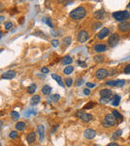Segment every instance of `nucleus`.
<instances>
[{
	"mask_svg": "<svg viewBox=\"0 0 130 146\" xmlns=\"http://www.w3.org/2000/svg\"><path fill=\"white\" fill-rule=\"evenodd\" d=\"M12 26H13V24L11 23V22H5V25H4V27H5V29H6V30L11 29V28H12Z\"/></svg>",
	"mask_w": 130,
	"mask_h": 146,
	"instance_id": "obj_34",
	"label": "nucleus"
},
{
	"mask_svg": "<svg viewBox=\"0 0 130 146\" xmlns=\"http://www.w3.org/2000/svg\"><path fill=\"white\" fill-rule=\"evenodd\" d=\"M119 40H120V37H119V35L118 34H112V35H110V37L108 38V46L110 47H114L116 46L117 44H118V42H119Z\"/></svg>",
	"mask_w": 130,
	"mask_h": 146,
	"instance_id": "obj_5",
	"label": "nucleus"
},
{
	"mask_svg": "<svg viewBox=\"0 0 130 146\" xmlns=\"http://www.w3.org/2000/svg\"><path fill=\"white\" fill-rule=\"evenodd\" d=\"M65 84H66V86L70 87V86L72 85V79H71V78H67V79L65 80Z\"/></svg>",
	"mask_w": 130,
	"mask_h": 146,
	"instance_id": "obj_37",
	"label": "nucleus"
},
{
	"mask_svg": "<svg viewBox=\"0 0 130 146\" xmlns=\"http://www.w3.org/2000/svg\"><path fill=\"white\" fill-rule=\"evenodd\" d=\"M73 70H74V68H73V66H66L65 68H64V70H63V72H64V74L65 75H69V74H71L72 72H73Z\"/></svg>",
	"mask_w": 130,
	"mask_h": 146,
	"instance_id": "obj_22",
	"label": "nucleus"
},
{
	"mask_svg": "<svg viewBox=\"0 0 130 146\" xmlns=\"http://www.w3.org/2000/svg\"><path fill=\"white\" fill-rule=\"evenodd\" d=\"M77 63H78V64H79V66H81V67H86V63H85V62L78 61Z\"/></svg>",
	"mask_w": 130,
	"mask_h": 146,
	"instance_id": "obj_45",
	"label": "nucleus"
},
{
	"mask_svg": "<svg viewBox=\"0 0 130 146\" xmlns=\"http://www.w3.org/2000/svg\"><path fill=\"white\" fill-rule=\"evenodd\" d=\"M94 50L98 53H101V52H105L107 50V46L105 44H96L94 46Z\"/></svg>",
	"mask_w": 130,
	"mask_h": 146,
	"instance_id": "obj_14",
	"label": "nucleus"
},
{
	"mask_svg": "<svg viewBox=\"0 0 130 146\" xmlns=\"http://www.w3.org/2000/svg\"><path fill=\"white\" fill-rule=\"evenodd\" d=\"M118 29L122 32H127L130 29V23L127 21H123L118 25Z\"/></svg>",
	"mask_w": 130,
	"mask_h": 146,
	"instance_id": "obj_10",
	"label": "nucleus"
},
{
	"mask_svg": "<svg viewBox=\"0 0 130 146\" xmlns=\"http://www.w3.org/2000/svg\"><path fill=\"white\" fill-rule=\"evenodd\" d=\"M42 21H43V22H46V23H47V25H48L50 28H52V27H53V25H52V23H51V20H50V18H49V17L42 19Z\"/></svg>",
	"mask_w": 130,
	"mask_h": 146,
	"instance_id": "obj_31",
	"label": "nucleus"
},
{
	"mask_svg": "<svg viewBox=\"0 0 130 146\" xmlns=\"http://www.w3.org/2000/svg\"><path fill=\"white\" fill-rule=\"evenodd\" d=\"M9 137L11 139H15L18 137V133L16 132V131H11L10 133H9Z\"/></svg>",
	"mask_w": 130,
	"mask_h": 146,
	"instance_id": "obj_32",
	"label": "nucleus"
},
{
	"mask_svg": "<svg viewBox=\"0 0 130 146\" xmlns=\"http://www.w3.org/2000/svg\"><path fill=\"white\" fill-rule=\"evenodd\" d=\"M3 20H4V17L3 16H0V22H2Z\"/></svg>",
	"mask_w": 130,
	"mask_h": 146,
	"instance_id": "obj_49",
	"label": "nucleus"
},
{
	"mask_svg": "<svg viewBox=\"0 0 130 146\" xmlns=\"http://www.w3.org/2000/svg\"><path fill=\"white\" fill-rule=\"evenodd\" d=\"M51 44H52V46L53 47H57L59 45V41L57 40V39H53L52 41H51Z\"/></svg>",
	"mask_w": 130,
	"mask_h": 146,
	"instance_id": "obj_35",
	"label": "nucleus"
},
{
	"mask_svg": "<svg viewBox=\"0 0 130 146\" xmlns=\"http://www.w3.org/2000/svg\"><path fill=\"white\" fill-rule=\"evenodd\" d=\"M10 114H11V117H12V119H13V120H16V119H18V118L20 117L19 113H18V112H16V111H12Z\"/></svg>",
	"mask_w": 130,
	"mask_h": 146,
	"instance_id": "obj_29",
	"label": "nucleus"
},
{
	"mask_svg": "<svg viewBox=\"0 0 130 146\" xmlns=\"http://www.w3.org/2000/svg\"><path fill=\"white\" fill-rule=\"evenodd\" d=\"M93 16L97 20H102V19H104L106 17V12H105L104 9H99V10H97V11L94 12Z\"/></svg>",
	"mask_w": 130,
	"mask_h": 146,
	"instance_id": "obj_7",
	"label": "nucleus"
},
{
	"mask_svg": "<svg viewBox=\"0 0 130 146\" xmlns=\"http://www.w3.org/2000/svg\"><path fill=\"white\" fill-rule=\"evenodd\" d=\"M52 78H53V79H55V80H56V82L60 85V86H62V87L64 86L63 82H62L61 76H59V75H57V74H52Z\"/></svg>",
	"mask_w": 130,
	"mask_h": 146,
	"instance_id": "obj_19",
	"label": "nucleus"
},
{
	"mask_svg": "<svg viewBox=\"0 0 130 146\" xmlns=\"http://www.w3.org/2000/svg\"><path fill=\"white\" fill-rule=\"evenodd\" d=\"M76 117L78 118H80L82 121H84V122H90L92 120V115L91 114H89V113H85L84 111H82V110H78L76 112Z\"/></svg>",
	"mask_w": 130,
	"mask_h": 146,
	"instance_id": "obj_4",
	"label": "nucleus"
},
{
	"mask_svg": "<svg viewBox=\"0 0 130 146\" xmlns=\"http://www.w3.org/2000/svg\"><path fill=\"white\" fill-rule=\"evenodd\" d=\"M83 93H84L85 95H89V94H90V89H88V88H85L84 90H83Z\"/></svg>",
	"mask_w": 130,
	"mask_h": 146,
	"instance_id": "obj_44",
	"label": "nucleus"
},
{
	"mask_svg": "<svg viewBox=\"0 0 130 146\" xmlns=\"http://www.w3.org/2000/svg\"><path fill=\"white\" fill-rule=\"evenodd\" d=\"M0 146H1V144H0Z\"/></svg>",
	"mask_w": 130,
	"mask_h": 146,
	"instance_id": "obj_55",
	"label": "nucleus"
},
{
	"mask_svg": "<svg viewBox=\"0 0 130 146\" xmlns=\"http://www.w3.org/2000/svg\"><path fill=\"white\" fill-rule=\"evenodd\" d=\"M37 131L39 133V137H40V140H44V137H45V129H44V126L39 124L37 126Z\"/></svg>",
	"mask_w": 130,
	"mask_h": 146,
	"instance_id": "obj_13",
	"label": "nucleus"
},
{
	"mask_svg": "<svg viewBox=\"0 0 130 146\" xmlns=\"http://www.w3.org/2000/svg\"><path fill=\"white\" fill-rule=\"evenodd\" d=\"M26 140H27V142L30 143V144L33 143V142H35V140H36V134H35V132H30V133L27 135Z\"/></svg>",
	"mask_w": 130,
	"mask_h": 146,
	"instance_id": "obj_16",
	"label": "nucleus"
},
{
	"mask_svg": "<svg viewBox=\"0 0 130 146\" xmlns=\"http://www.w3.org/2000/svg\"><path fill=\"white\" fill-rule=\"evenodd\" d=\"M36 89H37V85L34 84V83L29 85V86L27 87V91H28V93H30V94H33V93L36 91Z\"/></svg>",
	"mask_w": 130,
	"mask_h": 146,
	"instance_id": "obj_20",
	"label": "nucleus"
},
{
	"mask_svg": "<svg viewBox=\"0 0 130 146\" xmlns=\"http://www.w3.org/2000/svg\"><path fill=\"white\" fill-rule=\"evenodd\" d=\"M39 101H40V96L39 95H34L32 98H31V104L32 105H36L38 104Z\"/></svg>",
	"mask_w": 130,
	"mask_h": 146,
	"instance_id": "obj_24",
	"label": "nucleus"
},
{
	"mask_svg": "<svg viewBox=\"0 0 130 146\" xmlns=\"http://www.w3.org/2000/svg\"><path fill=\"white\" fill-rule=\"evenodd\" d=\"M124 73L125 74H130V64L126 65V67L124 68Z\"/></svg>",
	"mask_w": 130,
	"mask_h": 146,
	"instance_id": "obj_39",
	"label": "nucleus"
},
{
	"mask_svg": "<svg viewBox=\"0 0 130 146\" xmlns=\"http://www.w3.org/2000/svg\"><path fill=\"white\" fill-rule=\"evenodd\" d=\"M59 98H60V95H59V94H54L51 99L56 102V101H58V100H59Z\"/></svg>",
	"mask_w": 130,
	"mask_h": 146,
	"instance_id": "obj_40",
	"label": "nucleus"
},
{
	"mask_svg": "<svg viewBox=\"0 0 130 146\" xmlns=\"http://www.w3.org/2000/svg\"><path fill=\"white\" fill-rule=\"evenodd\" d=\"M89 38V34L86 30H81L77 35V41L79 43H85Z\"/></svg>",
	"mask_w": 130,
	"mask_h": 146,
	"instance_id": "obj_6",
	"label": "nucleus"
},
{
	"mask_svg": "<svg viewBox=\"0 0 130 146\" xmlns=\"http://www.w3.org/2000/svg\"><path fill=\"white\" fill-rule=\"evenodd\" d=\"M101 26H102V24L100 23V22H96V23L93 24V29H94V30H96L97 28H100Z\"/></svg>",
	"mask_w": 130,
	"mask_h": 146,
	"instance_id": "obj_38",
	"label": "nucleus"
},
{
	"mask_svg": "<svg viewBox=\"0 0 130 146\" xmlns=\"http://www.w3.org/2000/svg\"><path fill=\"white\" fill-rule=\"evenodd\" d=\"M84 136L86 139H93L95 136H96V131L94 130V129H90V128H88V129H86L84 132Z\"/></svg>",
	"mask_w": 130,
	"mask_h": 146,
	"instance_id": "obj_9",
	"label": "nucleus"
},
{
	"mask_svg": "<svg viewBox=\"0 0 130 146\" xmlns=\"http://www.w3.org/2000/svg\"><path fill=\"white\" fill-rule=\"evenodd\" d=\"M117 83H118V80H110V81L106 82V85H108V86H117Z\"/></svg>",
	"mask_w": 130,
	"mask_h": 146,
	"instance_id": "obj_30",
	"label": "nucleus"
},
{
	"mask_svg": "<svg viewBox=\"0 0 130 146\" xmlns=\"http://www.w3.org/2000/svg\"><path fill=\"white\" fill-rule=\"evenodd\" d=\"M71 40H72V39H71V37H70V36L65 37V38L63 39V44H64L65 46H68L69 44L71 43Z\"/></svg>",
	"mask_w": 130,
	"mask_h": 146,
	"instance_id": "obj_28",
	"label": "nucleus"
},
{
	"mask_svg": "<svg viewBox=\"0 0 130 146\" xmlns=\"http://www.w3.org/2000/svg\"><path fill=\"white\" fill-rule=\"evenodd\" d=\"M83 83V79L82 78H78L76 80V82H75V84L77 85V86H79V85H81Z\"/></svg>",
	"mask_w": 130,
	"mask_h": 146,
	"instance_id": "obj_41",
	"label": "nucleus"
},
{
	"mask_svg": "<svg viewBox=\"0 0 130 146\" xmlns=\"http://www.w3.org/2000/svg\"><path fill=\"white\" fill-rule=\"evenodd\" d=\"M119 102H120V96L119 95H115L114 99L112 101V105L113 106H118L119 105Z\"/></svg>",
	"mask_w": 130,
	"mask_h": 146,
	"instance_id": "obj_25",
	"label": "nucleus"
},
{
	"mask_svg": "<svg viewBox=\"0 0 130 146\" xmlns=\"http://www.w3.org/2000/svg\"><path fill=\"white\" fill-rule=\"evenodd\" d=\"M95 105V103L94 102H89V103H87L86 105L84 106V109H88V108H92L93 106Z\"/></svg>",
	"mask_w": 130,
	"mask_h": 146,
	"instance_id": "obj_36",
	"label": "nucleus"
},
{
	"mask_svg": "<svg viewBox=\"0 0 130 146\" xmlns=\"http://www.w3.org/2000/svg\"><path fill=\"white\" fill-rule=\"evenodd\" d=\"M112 17L116 19L117 21H120V22H123L125 20H127L128 18H130V12L125 10V11H117V12H114L112 13Z\"/></svg>",
	"mask_w": 130,
	"mask_h": 146,
	"instance_id": "obj_2",
	"label": "nucleus"
},
{
	"mask_svg": "<svg viewBox=\"0 0 130 146\" xmlns=\"http://www.w3.org/2000/svg\"><path fill=\"white\" fill-rule=\"evenodd\" d=\"M69 16L74 20H81L86 16V9L84 7H77L69 13Z\"/></svg>",
	"mask_w": 130,
	"mask_h": 146,
	"instance_id": "obj_1",
	"label": "nucleus"
},
{
	"mask_svg": "<svg viewBox=\"0 0 130 146\" xmlns=\"http://www.w3.org/2000/svg\"><path fill=\"white\" fill-rule=\"evenodd\" d=\"M112 114H113L115 118H116V119H118V120H122V119H123L122 115H121V114H120L118 111H116V110H114V111L112 112Z\"/></svg>",
	"mask_w": 130,
	"mask_h": 146,
	"instance_id": "obj_26",
	"label": "nucleus"
},
{
	"mask_svg": "<svg viewBox=\"0 0 130 146\" xmlns=\"http://www.w3.org/2000/svg\"><path fill=\"white\" fill-rule=\"evenodd\" d=\"M15 76H16L15 71H13V70H9V71L4 72L1 77H2L3 79H12V78H14Z\"/></svg>",
	"mask_w": 130,
	"mask_h": 146,
	"instance_id": "obj_11",
	"label": "nucleus"
},
{
	"mask_svg": "<svg viewBox=\"0 0 130 146\" xmlns=\"http://www.w3.org/2000/svg\"><path fill=\"white\" fill-rule=\"evenodd\" d=\"M0 8H1V5H0Z\"/></svg>",
	"mask_w": 130,
	"mask_h": 146,
	"instance_id": "obj_53",
	"label": "nucleus"
},
{
	"mask_svg": "<svg viewBox=\"0 0 130 146\" xmlns=\"http://www.w3.org/2000/svg\"><path fill=\"white\" fill-rule=\"evenodd\" d=\"M129 8H130V2H129V4L127 5V9H129Z\"/></svg>",
	"mask_w": 130,
	"mask_h": 146,
	"instance_id": "obj_51",
	"label": "nucleus"
},
{
	"mask_svg": "<svg viewBox=\"0 0 130 146\" xmlns=\"http://www.w3.org/2000/svg\"><path fill=\"white\" fill-rule=\"evenodd\" d=\"M115 73H116V70H112V71H111V73H110V75H114Z\"/></svg>",
	"mask_w": 130,
	"mask_h": 146,
	"instance_id": "obj_48",
	"label": "nucleus"
},
{
	"mask_svg": "<svg viewBox=\"0 0 130 146\" xmlns=\"http://www.w3.org/2000/svg\"><path fill=\"white\" fill-rule=\"evenodd\" d=\"M102 124L104 126H106V127H112V126L116 125V118L114 117L113 114H108V115L105 116Z\"/></svg>",
	"mask_w": 130,
	"mask_h": 146,
	"instance_id": "obj_3",
	"label": "nucleus"
},
{
	"mask_svg": "<svg viewBox=\"0 0 130 146\" xmlns=\"http://www.w3.org/2000/svg\"><path fill=\"white\" fill-rule=\"evenodd\" d=\"M99 94L102 98H109L112 95V91L110 89H102L99 92Z\"/></svg>",
	"mask_w": 130,
	"mask_h": 146,
	"instance_id": "obj_15",
	"label": "nucleus"
},
{
	"mask_svg": "<svg viewBox=\"0 0 130 146\" xmlns=\"http://www.w3.org/2000/svg\"><path fill=\"white\" fill-rule=\"evenodd\" d=\"M87 87H88V88H93V87H94V86H95V84H93V83H90V82H88V83H87Z\"/></svg>",
	"mask_w": 130,
	"mask_h": 146,
	"instance_id": "obj_46",
	"label": "nucleus"
},
{
	"mask_svg": "<svg viewBox=\"0 0 130 146\" xmlns=\"http://www.w3.org/2000/svg\"><path fill=\"white\" fill-rule=\"evenodd\" d=\"M42 93L43 94H45V95H49L51 91H52V87L50 86V85H44L43 87H42Z\"/></svg>",
	"mask_w": 130,
	"mask_h": 146,
	"instance_id": "obj_17",
	"label": "nucleus"
},
{
	"mask_svg": "<svg viewBox=\"0 0 130 146\" xmlns=\"http://www.w3.org/2000/svg\"><path fill=\"white\" fill-rule=\"evenodd\" d=\"M41 72H42V73H44V74H46V73H48V72H49V69H48L47 67H42Z\"/></svg>",
	"mask_w": 130,
	"mask_h": 146,
	"instance_id": "obj_42",
	"label": "nucleus"
},
{
	"mask_svg": "<svg viewBox=\"0 0 130 146\" xmlns=\"http://www.w3.org/2000/svg\"><path fill=\"white\" fill-rule=\"evenodd\" d=\"M72 58L69 56V55H67V56H64L63 58H62V60H61V62H62V64L63 65H69V64H71L72 63Z\"/></svg>",
	"mask_w": 130,
	"mask_h": 146,
	"instance_id": "obj_18",
	"label": "nucleus"
},
{
	"mask_svg": "<svg viewBox=\"0 0 130 146\" xmlns=\"http://www.w3.org/2000/svg\"><path fill=\"white\" fill-rule=\"evenodd\" d=\"M109 74H108V71L106 69H104V68H100L96 71V74H95V76L96 78H98V79H104V78H106Z\"/></svg>",
	"mask_w": 130,
	"mask_h": 146,
	"instance_id": "obj_8",
	"label": "nucleus"
},
{
	"mask_svg": "<svg viewBox=\"0 0 130 146\" xmlns=\"http://www.w3.org/2000/svg\"><path fill=\"white\" fill-rule=\"evenodd\" d=\"M121 135H122V130H121V129H117V130L114 131V133L112 134V139H118Z\"/></svg>",
	"mask_w": 130,
	"mask_h": 146,
	"instance_id": "obj_23",
	"label": "nucleus"
},
{
	"mask_svg": "<svg viewBox=\"0 0 130 146\" xmlns=\"http://www.w3.org/2000/svg\"><path fill=\"white\" fill-rule=\"evenodd\" d=\"M25 127H26V124L24 122H18V123H16V125H15V128L18 129L19 131H23L25 129Z\"/></svg>",
	"mask_w": 130,
	"mask_h": 146,
	"instance_id": "obj_21",
	"label": "nucleus"
},
{
	"mask_svg": "<svg viewBox=\"0 0 130 146\" xmlns=\"http://www.w3.org/2000/svg\"><path fill=\"white\" fill-rule=\"evenodd\" d=\"M104 60V56L103 55H96V56H94V61L95 62H102Z\"/></svg>",
	"mask_w": 130,
	"mask_h": 146,
	"instance_id": "obj_27",
	"label": "nucleus"
},
{
	"mask_svg": "<svg viewBox=\"0 0 130 146\" xmlns=\"http://www.w3.org/2000/svg\"><path fill=\"white\" fill-rule=\"evenodd\" d=\"M124 84H125V81H124V80H118L117 86H123Z\"/></svg>",
	"mask_w": 130,
	"mask_h": 146,
	"instance_id": "obj_43",
	"label": "nucleus"
},
{
	"mask_svg": "<svg viewBox=\"0 0 130 146\" xmlns=\"http://www.w3.org/2000/svg\"><path fill=\"white\" fill-rule=\"evenodd\" d=\"M2 37V31H0V38Z\"/></svg>",
	"mask_w": 130,
	"mask_h": 146,
	"instance_id": "obj_50",
	"label": "nucleus"
},
{
	"mask_svg": "<svg viewBox=\"0 0 130 146\" xmlns=\"http://www.w3.org/2000/svg\"><path fill=\"white\" fill-rule=\"evenodd\" d=\"M109 101H110V97H109V98H102V97H101L99 100V102L101 104H107Z\"/></svg>",
	"mask_w": 130,
	"mask_h": 146,
	"instance_id": "obj_33",
	"label": "nucleus"
},
{
	"mask_svg": "<svg viewBox=\"0 0 130 146\" xmlns=\"http://www.w3.org/2000/svg\"><path fill=\"white\" fill-rule=\"evenodd\" d=\"M107 146H119L117 143H113V142H111V143H109Z\"/></svg>",
	"mask_w": 130,
	"mask_h": 146,
	"instance_id": "obj_47",
	"label": "nucleus"
},
{
	"mask_svg": "<svg viewBox=\"0 0 130 146\" xmlns=\"http://www.w3.org/2000/svg\"><path fill=\"white\" fill-rule=\"evenodd\" d=\"M129 99H130V96H129Z\"/></svg>",
	"mask_w": 130,
	"mask_h": 146,
	"instance_id": "obj_54",
	"label": "nucleus"
},
{
	"mask_svg": "<svg viewBox=\"0 0 130 146\" xmlns=\"http://www.w3.org/2000/svg\"><path fill=\"white\" fill-rule=\"evenodd\" d=\"M108 35H109V29H108V28H102V29L98 32L97 37L99 39H103V38H105L106 36H108Z\"/></svg>",
	"mask_w": 130,
	"mask_h": 146,
	"instance_id": "obj_12",
	"label": "nucleus"
},
{
	"mask_svg": "<svg viewBox=\"0 0 130 146\" xmlns=\"http://www.w3.org/2000/svg\"><path fill=\"white\" fill-rule=\"evenodd\" d=\"M2 51H3V49H0V53H1V52H2Z\"/></svg>",
	"mask_w": 130,
	"mask_h": 146,
	"instance_id": "obj_52",
	"label": "nucleus"
}]
</instances>
